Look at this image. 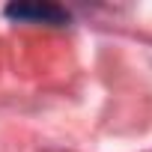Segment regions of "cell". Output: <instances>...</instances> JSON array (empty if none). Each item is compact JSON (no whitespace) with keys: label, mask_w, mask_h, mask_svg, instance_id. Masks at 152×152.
I'll return each instance as SVG.
<instances>
[{"label":"cell","mask_w":152,"mask_h":152,"mask_svg":"<svg viewBox=\"0 0 152 152\" xmlns=\"http://www.w3.org/2000/svg\"><path fill=\"white\" fill-rule=\"evenodd\" d=\"M6 15L18 18V21H42V24H66L69 21V12L60 6H51V3H12V6H6Z\"/></svg>","instance_id":"cell-1"}]
</instances>
